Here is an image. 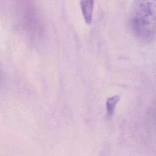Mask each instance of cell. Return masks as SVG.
<instances>
[{
	"label": "cell",
	"mask_w": 156,
	"mask_h": 156,
	"mask_svg": "<svg viewBox=\"0 0 156 156\" xmlns=\"http://www.w3.org/2000/svg\"><path fill=\"white\" fill-rule=\"evenodd\" d=\"M129 23L133 34L144 40L156 36V0H133Z\"/></svg>",
	"instance_id": "cell-1"
},
{
	"label": "cell",
	"mask_w": 156,
	"mask_h": 156,
	"mask_svg": "<svg viewBox=\"0 0 156 156\" xmlns=\"http://www.w3.org/2000/svg\"><path fill=\"white\" fill-rule=\"evenodd\" d=\"M15 11L20 26L32 40L41 38L44 25L34 0H15Z\"/></svg>",
	"instance_id": "cell-2"
},
{
	"label": "cell",
	"mask_w": 156,
	"mask_h": 156,
	"mask_svg": "<svg viewBox=\"0 0 156 156\" xmlns=\"http://www.w3.org/2000/svg\"><path fill=\"white\" fill-rule=\"evenodd\" d=\"M80 6L85 23H91L94 8V0H80Z\"/></svg>",
	"instance_id": "cell-3"
},
{
	"label": "cell",
	"mask_w": 156,
	"mask_h": 156,
	"mask_svg": "<svg viewBox=\"0 0 156 156\" xmlns=\"http://www.w3.org/2000/svg\"><path fill=\"white\" fill-rule=\"evenodd\" d=\"M120 96L119 95H113L111 97H109L106 101V111L107 116L108 118H111L114 113L115 107L119 101L120 100Z\"/></svg>",
	"instance_id": "cell-4"
},
{
	"label": "cell",
	"mask_w": 156,
	"mask_h": 156,
	"mask_svg": "<svg viewBox=\"0 0 156 156\" xmlns=\"http://www.w3.org/2000/svg\"><path fill=\"white\" fill-rule=\"evenodd\" d=\"M1 73H0V84H1Z\"/></svg>",
	"instance_id": "cell-5"
}]
</instances>
